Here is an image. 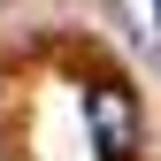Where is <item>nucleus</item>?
I'll use <instances>...</instances> for the list:
<instances>
[{
  "label": "nucleus",
  "instance_id": "obj_1",
  "mask_svg": "<svg viewBox=\"0 0 161 161\" xmlns=\"http://www.w3.org/2000/svg\"><path fill=\"white\" fill-rule=\"evenodd\" d=\"M85 123H92L100 161H130L138 153V100H130V85H92L85 92Z\"/></svg>",
  "mask_w": 161,
  "mask_h": 161
},
{
  "label": "nucleus",
  "instance_id": "obj_2",
  "mask_svg": "<svg viewBox=\"0 0 161 161\" xmlns=\"http://www.w3.org/2000/svg\"><path fill=\"white\" fill-rule=\"evenodd\" d=\"M153 15H161V0H153Z\"/></svg>",
  "mask_w": 161,
  "mask_h": 161
}]
</instances>
